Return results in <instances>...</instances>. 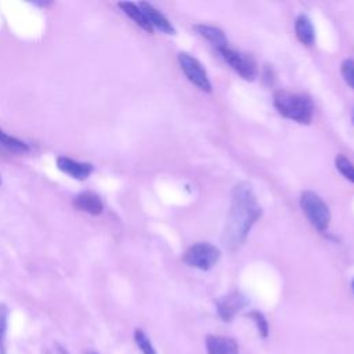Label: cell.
<instances>
[{
    "instance_id": "obj_6",
    "label": "cell",
    "mask_w": 354,
    "mask_h": 354,
    "mask_svg": "<svg viewBox=\"0 0 354 354\" xmlns=\"http://www.w3.org/2000/svg\"><path fill=\"white\" fill-rule=\"evenodd\" d=\"M178 64H180V68L184 72L185 77L194 86H196L199 90H202L205 93L212 91V84H210V80L207 77V73H206L203 65L195 57H192L188 53H180L178 54Z\"/></svg>"
},
{
    "instance_id": "obj_22",
    "label": "cell",
    "mask_w": 354,
    "mask_h": 354,
    "mask_svg": "<svg viewBox=\"0 0 354 354\" xmlns=\"http://www.w3.org/2000/svg\"><path fill=\"white\" fill-rule=\"evenodd\" d=\"M86 354H98V353H97V351H94V350H90V351H87Z\"/></svg>"
},
{
    "instance_id": "obj_24",
    "label": "cell",
    "mask_w": 354,
    "mask_h": 354,
    "mask_svg": "<svg viewBox=\"0 0 354 354\" xmlns=\"http://www.w3.org/2000/svg\"><path fill=\"white\" fill-rule=\"evenodd\" d=\"M353 123H354V111H353Z\"/></svg>"
},
{
    "instance_id": "obj_10",
    "label": "cell",
    "mask_w": 354,
    "mask_h": 354,
    "mask_svg": "<svg viewBox=\"0 0 354 354\" xmlns=\"http://www.w3.org/2000/svg\"><path fill=\"white\" fill-rule=\"evenodd\" d=\"M138 6L142 10V12L145 14V17L149 21L152 28H156L160 32L167 33V35H174L176 33V29L173 28L170 21L159 10H156L152 4L141 1V3H138Z\"/></svg>"
},
{
    "instance_id": "obj_18",
    "label": "cell",
    "mask_w": 354,
    "mask_h": 354,
    "mask_svg": "<svg viewBox=\"0 0 354 354\" xmlns=\"http://www.w3.org/2000/svg\"><path fill=\"white\" fill-rule=\"evenodd\" d=\"M335 166L344 178H347L348 181H351L354 184V165L344 155L336 156Z\"/></svg>"
},
{
    "instance_id": "obj_3",
    "label": "cell",
    "mask_w": 354,
    "mask_h": 354,
    "mask_svg": "<svg viewBox=\"0 0 354 354\" xmlns=\"http://www.w3.org/2000/svg\"><path fill=\"white\" fill-rule=\"evenodd\" d=\"M300 207L315 230L325 231L328 228L330 212L319 195L313 191H304L300 196Z\"/></svg>"
},
{
    "instance_id": "obj_23",
    "label": "cell",
    "mask_w": 354,
    "mask_h": 354,
    "mask_svg": "<svg viewBox=\"0 0 354 354\" xmlns=\"http://www.w3.org/2000/svg\"><path fill=\"white\" fill-rule=\"evenodd\" d=\"M351 289H353V292H354V279H353V282H351Z\"/></svg>"
},
{
    "instance_id": "obj_25",
    "label": "cell",
    "mask_w": 354,
    "mask_h": 354,
    "mask_svg": "<svg viewBox=\"0 0 354 354\" xmlns=\"http://www.w3.org/2000/svg\"><path fill=\"white\" fill-rule=\"evenodd\" d=\"M0 183H1V177H0Z\"/></svg>"
},
{
    "instance_id": "obj_16",
    "label": "cell",
    "mask_w": 354,
    "mask_h": 354,
    "mask_svg": "<svg viewBox=\"0 0 354 354\" xmlns=\"http://www.w3.org/2000/svg\"><path fill=\"white\" fill-rule=\"evenodd\" d=\"M0 144L3 147H6L7 149H11V151L19 152V153H24V152H26L29 149L28 145L24 141H21V140H18V138L4 133L3 130H0Z\"/></svg>"
},
{
    "instance_id": "obj_17",
    "label": "cell",
    "mask_w": 354,
    "mask_h": 354,
    "mask_svg": "<svg viewBox=\"0 0 354 354\" xmlns=\"http://www.w3.org/2000/svg\"><path fill=\"white\" fill-rule=\"evenodd\" d=\"M134 342L142 354H158L152 342L149 340L148 335L142 329L137 328L134 330Z\"/></svg>"
},
{
    "instance_id": "obj_12",
    "label": "cell",
    "mask_w": 354,
    "mask_h": 354,
    "mask_svg": "<svg viewBox=\"0 0 354 354\" xmlns=\"http://www.w3.org/2000/svg\"><path fill=\"white\" fill-rule=\"evenodd\" d=\"M194 29L196 30V33L199 36H202L203 39H206L207 41L212 43V46L218 51L220 48H224L228 46V41L225 39L224 32L220 28L216 26H210V25H205V24H198L194 26Z\"/></svg>"
},
{
    "instance_id": "obj_21",
    "label": "cell",
    "mask_w": 354,
    "mask_h": 354,
    "mask_svg": "<svg viewBox=\"0 0 354 354\" xmlns=\"http://www.w3.org/2000/svg\"><path fill=\"white\" fill-rule=\"evenodd\" d=\"M55 354H69V353L64 346H61L59 343H55Z\"/></svg>"
},
{
    "instance_id": "obj_14",
    "label": "cell",
    "mask_w": 354,
    "mask_h": 354,
    "mask_svg": "<svg viewBox=\"0 0 354 354\" xmlns=\"http://www.w3.org/2000/svg\"><path fill=\"white\" fill-rule=\"evenodd\" d=\"M118 6H119V7L122 8V11H123L130 19H133L140 28H142L144 30H147V32H149V33L153 30V28L151 26L149 21L147 19L145 14L142 12V10L140 8L138 4L131 3V1H120Z\"/></svg>"
},
{
    "instance_id": "obj_8",
    "label": "cell",
    "mask_w": 354,
    "mask_h": 354,
    "mask_svg": "<svg viewBox=\"0 0 354 354\" xmlns=\"http://www.w3.org/2000/svg\"><path fill=\"white\" fill-rule=\"evenodd\" d=\"M57 166L61 171L66 173L72 178L80 180V181L86 180L93 171V166L90 163L77 162V160H73V159L66 158V156H59L57 159Z\"/></svg>"
},
{
    "instance_id": "obj_20",
    "label": "cell",
    "mask_w": 354,
    "mask_h": 354,
    "mask_svg": "<svg viewBox=\"0 0 354 354\" xmlns=\"http://www.w3.org/2000/svg\"><path fill=\"white\" fill-rule=\"evenodd\" d=\"M340 72H342L344 82L354 90V59H350V58L344 59L342 62Z\"/></svg>"
},
{
    "instance_id": "obj_4",
    "label": "cell",
    "mask_w": 354,
    "mask_h": 354,
    "mask_svg": "<svg viewBox=\"0 0 354 354\" xmlns=\"http://www.w3.org/2000/svg\"><path fill=\"white\" fill-rule=\"evenodd\" d=\"M220 249L210 242H198L187 249L183 256L184 263L189 267L207 271L220 260Z\"/></svg>"
},
{
    "instance_id": "obj_15",
    "label": "cell",
    "mask_w": 354,
    "mask_h": 354,
    "mask_svg": "<svg viewBox=\"0 0 354 354\" xmlns=\"http://www.w3.org/2000/svg\"><path fill=\"white\" fill-rule=\"evenodd\" d=\"M10 308L0 303V354H7V329H8Z\"/></svg>"
},
{
    "instance_id": "obj_2",
    "label": "cell",
    "mask_w": 354,
    "mask_h": 354,
    "mask_svg": "<svg viewBox=\"0 0 354 354\" xmlns=\"http://www.w3.org/2000/svg\"><path fill=\"white\" fill-rule=\"evenodd\" d=\"M274 105L277 111L293 122L310 124L314 115V105L310 97L288 90H278L274 93Z\"/></svg>"
},
{
    "instance_id": "obj_7",
    "label": "cell",
    "mask_w": 354,
    "mask_h": 354,
    "mask_svg": "<svg viewBox=\"0 0 354 354\" xmlns=\"http://www.w3.org/2000/svg\"><path fill=\"white\" fill-rule=\"evenodd\" d=\"M246 304H248V300L242 293L231 292L217 301L218 317L223 321L230 322Z\"/></svg>"
},
{
    "instance_id": "obj_1",
    "label": "cell",
    "mask_w": 354,
    "mask_h": 354,
    "mask_svg": "<svg viewBox=\"0 0 354 354\" xmlns=\"http://www.w3.org/2000/svg\"><path fill=\"white\" fill-rule=\"evenodd\" d=\"M261 216V206L249 183H238L231 192V206L223 231V243L231 252L246 239L250 228Z\"/></svg>"
},
{
    "instance_id": "obj_9",
    "label": "cell",
    "mask_w": 354,
    "mask_h": 354,
    "mask_svg": "<svg viewBox=\"0 0 354 354\" xmlns=\"http://www.w3.org/2000/svg\"><path fill=\"white\" fill-rule=\"evenodd\" d=\"M205 343L207 354H239L238 343L232 337L209 335Z\"/></svg>"
},
{
    "instance_id": "obj_5",
    "label": "cell",
    "mask_w": 354,
    "mask_h": 354,
    "mask_svg": "<svg viewBox=\"0 0 354 354\" xmlns=\"http://www.w3.org/2000/svg\"><path fill=\"white\" fill-rule=\"evenodd\" d=\"M218 54L221 58L245 80H254L259 75V68L254 61V58L250 54H245L241 51H236L231 47H224L218 50Z\"/></svg>"
},
{
    "instance_id": "obj_13",
    "label": "cell",
    "mask_w": 354,
    "mask_h": 354,
    "mask_svg": "<svg viewBox=\"0 0 354 354\" xmlns=\"http://www.w3.org/2000/svg\"><path fill=\"white\" fill-rule=\"evenodd\" d=\"M295 32H296V37L299 39V41L304 46H313L314 40H315V32H314V26L310 21V18L304 14H300L296 21H295Z\"/></svg>"
},
{
    "instance_id": "obj_19",
    "label": "cell",
    "mask_w": 354,
    "mask_h": 354,
    "mask_svg": "<svg viewBox=\"0 0 354 354\" xmlns=\"http://www.w3.org/2000/svg\"><path fill=\"white\" fill-rule=\"evenodd\" d=\"M248 317L254 322L259 335H260L263 339H266V337L268 336V333H270V325H268V321H267V318L264 317V314L254 310V311H250V313L248 314Z\"/></svg>"
},
{
    "instance_id": "obj_11",
    "label": "cell",
    "mask_w": 354,
    "mask_h": 354,
    "mask_svg": "<svg viewBox=\"0 0 354 354\" xmlns=\"http://www.w3.org/2000/svg\"><path fill=\"white\" fill-rule=\"evenodd\" d=\"M73 203L79 210L93 214V216H98L104 209L100 196L90 191H84V192H80L79 195H76L73 199Z\"/></svg>"
}]
</instances>
